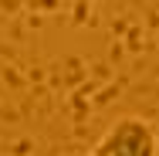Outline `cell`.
I'll list each match as a JSON object with an SVG mask.
<instances>
[{
    "mask_svg": "<svg viewBox=\"0 0 159 156\" xmlns=\"http://www.w3.org/2000/svg\"><path fill=\"white\" fill-rule=\"evenodd\" d=\"M88 156H98V153H88Z\"/></svg>",
    "mask_w": 159,
    "mask_h": 156,
    "instance_id": "obj_2",
    "label": "cell"
},
{
    "mask_svg": "<svg viewBox=\"0 0 159 156\" xmlns=\"http://www.w3.org/2000/svg\"><path fill=\"white\" fill-rule=\"evenodd\" d=\"M92 153H98V156H159V136L146 119L129 116V119H119V122L108 125V132L98 139V146Z\"/></svg>",
    "mask_w": 159,
    "mask_h": 156,
    "instance_id": "obj_1",
    "label": "cell"
}]
</instances>
